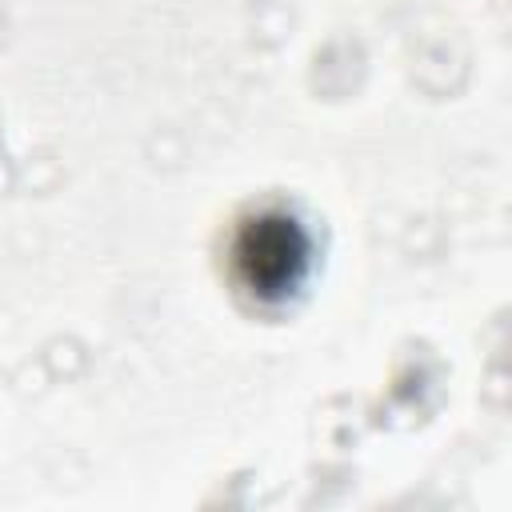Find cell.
Instances as JSON below:
<instances>
[{
	"label": "cell",
	"mask_w": 512,
	"mask_h": 512,
	"mask_svg": "<svg viewBox=\"0 0 512 512\" xmlns=\"http://www.w3.org/2000/svg\"><path fill=\"white\" fill-rule=\"evenodd\" d=\"M236 260L244 264L248 284L256 292H284L288 284H296V268L304 264V240L292 220L260 216L244 228Z\"/></svg>",
	"instance_id": "1"
}]
</instances>
